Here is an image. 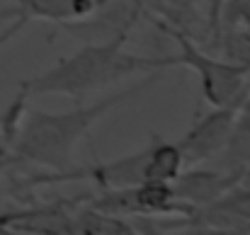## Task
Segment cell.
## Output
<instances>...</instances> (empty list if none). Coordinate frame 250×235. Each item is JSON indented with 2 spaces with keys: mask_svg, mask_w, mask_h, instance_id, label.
Masks as SVG:
<instances>
[{
  "mask_svg": "<svg viewBox=\"0 0 250 235\" xmlns=\"http://www.w3.org/2000/svg\"><path fill=\"white\" fill-rule=\"evenodd\" d=\"M129 37H114L104 41H85L83 46L59 59L51 68L20 82L22 95H63L76 102H83L87 95L100 92L119 80L136 73H156L166 68H177L172 56H141L126 51Z\"/></svg>",
  "mask_w": 250,
  "mask_h": 235,
  "instance_id": "6da1fadb",
  "label": "cell"
},
{
  "mask_svg": "<svg viewBox=\"0 0 250 235\" xmlns=\"http://www.w3.org/2000/svg\"><path fill=\"white\" fill-rule=\"evenodd\" d=\"M156 82L153 78H146L136 82L134 87H124L95 104L78 102L76 109L68 112H42V109H27L24 119L12 138V151L22 160L34 162L39 167L51 170L54 175L66 172L73 167V151L76 146L90 136L97 119H102L107 112L119 107L122 102L136 97L146 87Z\"/></svg>",
  "mask_w": 250,
  "mask_h": 235,
  "instance_id": "7a4b0ae2",
  "label": "cell"
},
{
  "mask_svg": "<svg viewBox=\"0 0 250 235\" xmlns=\"http://www.w3.org/2000/svg\"><path fill=\"white\" fill-rule=\"evenodd\" d=\"M158 27L177 46V68L185 66L194 71L202 85V95L211 107H231L241 104L243 97L248 95V76L250 71L229 61V59H216L207 51H202L187 32H182L175 24H167V20H161Z\"/></svg>",
  "mask_w": 250,
  "mask_h": 235,
  "instance_id": "3957f363",
  "label": "cell"
},
{
  "mask_svg": "<svg viewBox=\"0 0 250 235\" xmlns=\"http://www.w3.org/2000/svg\"><path fill=\"white\" fill-rule=\"evenodd\" d=\"M236 112H238V104H231V107H211L209 112L199 114L192 126L187 129V134L175 141L180 153H182V162L185 167H192V165H202L207 160H214L224 151L229 136H231V129H233V121H236Z\"/></svg>",
  "mask_w": 250,
  "mask_h": 235,
  "instance_id": "277c9868",
  "label": "cell"
},
{
  "mask_svg": "<svg viewBox=\"0 0 250 235\" xmlns=\"http://www.w3.org/2000/svg\"><path fill=\"white\" fill-rule=\"evenodd\" d=\"M197 226V231L219 233H250V184H233L211 204L197 209L185 218V231Z\"/></svg>",
  "mask_w": 250,
  "mask_h": 235,
  "instance_id": "5b68a950",
  "label": "cell"
},
{
  "mask_svg": "<svg viewBox=\"0 0 250 235\" xmlns=\"http://www.w3.org/2000/svg\"><path fill=\"white\" fill-rule=\"evenodd\" d=\"M241 179L243 175L238 172H229L221 167L207 170V167L192 165V167H182V172L170 182V187H172L175 201H180L189 214H194L197 209L219 199L224 192H229Z\"/></svg>",
  "mask_w": 250,
  "mask_h": 235,
  "instance_id": "8992f818",
  "label": "cell"
},
{
  "mask_svg": "<svg viewBox=\"0 0 250 235\" xmlns=\"http://www.w3.org/2000/svg\"><path fill=\"white\" fill-rule=\"evenodd\" d=\"M73 214H66L61 206H37L15 214L0 216V231L15 233H71Z\"/></svg>",
  "mask_w": 250,
  "mask_h": 235,
  "instance_id": "52a82bcc",
  "label": "cell"
},
{
  "mask_svg": "<svg viewBox=\"0 0 250 235\" xmlns=\"http://www.w3.org/2000/svg\"><path fill=\"white\" fill-rule=\"evenodd\" d=\"M216 157H221V165H219L221 170L238 172V175H243L246 165L250 162V95H246L243 102L238 104L231 136Z\"/></svg>",
  "mask_w": 250,
  "mask_h": 235,
  "instance_id": "ba28073f",
  "label": "cell"
},
{
  "mask_svg": "<svg viewBox=\"0 0 250 235\" xmlns=\"http://www.w3.org/2000/svg\"><path fill=\"white\" fill-rule=\"evenodd\" d=\"M71 233H90V235H126L134 233V226L129 218L107 214L95 206H85L78 214H73Z\"/></svg>",
  "mask_w": 250,
  "mask_h": 235,
  "instance_id": "9c48e42d",
  "label": "cell"
},
{
  "mask_svg": "<svg viewBox=\"0 0 250 235\" xmlns=\"http://www.w3.org/2000/svg\"><path fill=\"white\" fill-rule=\"evenodd\" d=\"M221 32H224V41H221L224 56L250 71V24H236Z\"/></svg>",
  "mask_w": 250,
  "mask_h": 235,
  "instance_id": "30bf717a",
  "label": "cell"
},
{
  "mask_svg": "<svg viewBox=\"0 0 250 235\" xmlns=\"http://www.w3.org/2000/svg\"><path fill=\"white\" fill-rule=\"evenodd\" d=\"M24 15L29 20H49L56 24L73 20V0H29Z\"/></svg>",
  "mask_w": 250,
  "mask_h": 235,
  "instance_id": "8fae6325",
  "label": "cell"
},
{
  "mask_svg": "<svg viewBox=\"0 0 250 235\" xmlns=\"http://www.w3.org/2000/svg\"><path fill=\"white\" fill-rule=\"evenodd\" d=\"M248 10H250V0H224V7H221V24H224V29L243 24Z\"/></svg>",
  "mask_w": 250,
  "mask_h": 235,
  "instance_id": "7c38bea8",
  "label": "cell"
},
{
  "mask_svg": "<svg viewBox=\"0 0 250 235\" xmlns=\"http://www.w3.org/2000/svg\"><path fill=\"white\" fill-rule=\"evenodd\" d=\"M27 22H29L27 17L17 15V17H12V20H10V22L2 27V29H0V49H2V46H5L10 39H15V37H17V34H20V32L27 27Z\"/></svg>",
  "mask_w": 250,
  "mask_h": 235,
  "instance_id": "4fadbf2b",
  "label": "cell"
},
{
  "mask_svg": "<svg viewBox=\"0 0 250 235\" xmlns=\"http://www.w3.org/2000/svg\"><path fill=\"white\" fill-rule=\"evenodd\" d=\"M27 2H29V0H12V7H7L5 12H0V20H12V17H17V15L27 17V15H24ZM27 20H29V17H27Z\"/></svg>",
  "mask_w": 250,
  "mask_h": 235,
  "instance_id": "5bb4252c",
  "label": "cell"
},
{
  "mask_svg": "<svg viewBox=\"0 0 250 235\" xmlns=\"http://www.w3.org/2000/svg\"><path fill=\"white\" fill-rule=\"evenodd\" d=\"M243 184H250V162L246 165V170H243V179H241Z\"/></svg>",
  "mask_w": 250,
  "mask_h": 235,
  "instance_id": "9a60e30c",
  "label": "cell"
}]
</instances>
